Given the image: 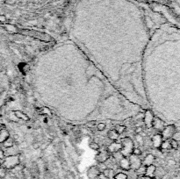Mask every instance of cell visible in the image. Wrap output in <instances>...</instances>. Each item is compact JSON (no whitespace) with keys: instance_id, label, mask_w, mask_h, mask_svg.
<instances>
[{"instance_id":"8d00e7d4","label":"cell","mask_w":180,"mask_h":179,"mask_svg":"<svg viewBox=\"0 0 180 179\" xmlns=\"http://www.w3.org/2000/svg\"><path fill=\"white\" fill-rule=\"evenodd\" d=\"M133 155H135V156H141V155H142V151H141V149H134V150H133Z\"/></svg>"},{"instance_id":"f6af8a7d","label":"cell","mask_w":180,"mask_h":179,"mask_svg":"<svg viewBox=\"0 0 180 179\" xmlns=\"http://www.w3.org/2000/svg\"><path fill=\"white\" fill-rule=\"evenodd\" d=\"M2 161H3V160L0 159V167H2Z\"/></svg>"},{"instance_id":"1f68e13d","label":"cell","mask_w":180,"mask_h":179,"mask_svg":"<svg viewBox=\"0 0 180 179\" xmlns=\"http://www.w3.org/2000/svg\"><path fill=\"white\" fill-rule=\"evenodd\" d=\"M170 142H171V149H178V148H179V142H177V141L171 139V140H170Z\"/></svg>"},{"instance_id":"9a60e30c","label":"cell","mask_w":180,"mask_h":179,"mask_svg":"<svg viewBox=\"0 0 180 179\" xmlns=\"http://www.w3.org/2000/svg\"><path fill=\"white\" fill-rule=\"evenodd\" d=\"M156 171H157V167H156L154 164L150 165V166L146 167V173H145V176H146V177H149V178H155Z\"/></svg>"},{"instance_id":"44dd1931","label":"cell","mask_w":180,"mask_h":179,"mask_svg":"<svg viewBox=\"0 0 180 179\" xmlns=\"http://www.w3.org/2000/svg\"><path fill=\"white\" fill-rule=\"evenodd\" d=\"M103 173L106 176V178L108 179H113L114 178V176H115V172L113 169H110V168H107L106 170H105L103 171Z\"/></svg>"},{"instance_id":"3957f363","label":"cell","mask_w":180,"mask_h":179,"mask_svg":"<svg viewBox=\"0 0 180 179\" xmlns=\"http://www.w3.org/2000/svg\"><path fill=\"white\" fill-rule=\"evenodd\" d=\"M120 143L122 145V149L120 150V152L123 155V156L128 157L129 156H131L133 154V150L135 149L133 141L128 137H125L121 140Z\"/></svg>"},{"instance_id":"60d3db41","label":"cell","mask_w":180,"mask_h":179,"mask_svg":"<svg viewBox=\"0 0 180 179\" xmlns=\"http://www.w3.org/2000/svg\"><path fill=\"white\" fill-rule=\"evenodd\" d=\"M4 158V150H3V149L0 147V159L1 160H3Z\"/></svg>"},{"instance_id":"e575fe53","label":"cell","mask_w":180,"mask_h":179,"mask_svg":"<svg viewBox=\"0 0 180 179\" xmlns=\"http://www.w3.org/2000/svg\"><path fill=\"white\" fill-rule=\"evenodd\" d=\"M135 139H136V141L140 143V145H143L144 141H143V139H142V137L141 134H135Z\"/></svg>"},{"instance_id":"8fae6325","label":"cell","mask_w":180,"mask_h":179,"mask_svg":"<svg viewBox=\"0 0 180 179\" xmlns=\"http://www.w3.org/2000/svg\"><path fill=\"white\" fill-rule=\"evenodd\" d=\"M99 173L100 172L98 170L97 166H92L87 171V176L90 179H98Z\"/></svg>"},{"instance_id":"d590c367","label":"cell","mask_w":180,"mask_h":179,"mask_svg":"<svg viewBox=\"0 0 180 179\" xmlns=\"http://www.w3.org/2000/svg\"><path fill=\"white\" fill-rule=\"evenodd\" d=\"M171 139H173V140H175L177 142H180V132H177L176 131Z\"/></svg>"},{"instance_id":"f546056e","label":"cell","mask_w":180,"mask_h":179,"mask_svg":"<svg viewBox=\"0 0 180 179\" xmlns=\"http://www.w3.org/2000/svg\"><path fill=\"white\" fill-rule=\"evenodd\" d=\"M113 179H128V177H127V174H126V173H124V172H119V173L115 174L114 178Z\"/></svg>"},{"instance_id":"2e32d148","label":"cell","mask_w":180,"mask_h":179,"mask_svg":"<svg viewBox=\"0 0 180 179\" xmlns=\"http://www.w3.org/2000/svg\"><path fill=\"white\" fill-rule=\"evenodd\" d=\"M107 137L110 141H113V142H117L120 138V134L117 133V131L115 129H112V130H109L108 133H107Z\"/></svg>"},{"instance_id":"d4e9b609","label":"cell","mask_w":180,"mask_h":179,"mask_svg":"<svg viewBox=\"0 0 180 179\" xmlns=\"http://www.w3.org/2000/svg\"><path fill=\"white\" fill-rule=\"evenodd\" d=\"M112 156H113V160H116L117 162H120L124 156H123V155L121 154V152L120 151V152H116V153H113V154H112Z\"/></svg>"},{"instance_id":"4fadbf2b","label":"cell","mask_w":180,"mask_h":179,"mask_svg":"<svg viewBox=\"0 0 180 179\" xmlns=\"http://www.w3.org/2000/svg\"><path fill=\"white\" fill-rule=\"evenodd\" d=\"M4 150V156H16V155H18L19 151L18 149H17V147L14 145L11 148H8V149H3Z\"/></svg>"},{"instance_id":"7a4b0ae2","label":"cell","mask_w":180,"mask_h":179,"mask_svg":"<svg viewBox=\"0 0 180 179\" xmlns=\"http://www.w3.org/2000/svg\"><path fill=\"white\" fill-rule=\"evenodd\" d=\"M20 164L18 155L16 156H4V158L2 161V167L5 168L6 170H12L15 169L17 166Z\"/></svg>"},{"instance_id":"5b68a950","label":"cell","mask_w":180,"mask_h":179,"mask_svg":"<svg viewBox=\"0 0 180 179\" xmlns=\"http://www.w3.org/2000/svg\"><path fill=\"white\" fill-rule=\"evenodd\" d=\"M128 160L130 163V168L131 170L136 171L142 165V160L140 158V156H135V155H131L128 156Z\"/></svg>"},{"instance_id":"ab89813d","label":"cell","mask_w":180,"mask_h":179,"mask_svg":"<svg viewBox=\"0 0 180 179\" xmlns=\"http://www.w3.org/2000/svg\"><path fill=\"white\" fill-rule=\"evenodd\" d=\"M88 127H90V128H92V127H94L95 126H96V122L95 121H91V122H90V123H88Z\"/></svg>"},{"instance_id":"bcb514c9","label":"cell","mask_w":180,"mask_h":179,"mask_svg":"<svg viewBox=\"0 0 180 179\" xmlns=\"http://www.w3.org/2000/svg\"><path fill=\"white\" fill-rule=\"evenodd\" d=\"M137 179H142V177H138V178H137Z\"/></svg>"},{"instance_id":"4dcf8cb0","label":"cell","mask_w":180,"mask_h":179,"mask_svg":"<svg viewBox=\"0 0 180 179\" xmlns=\"http://www.w3.org/2000/svg\"><path fill=\"white\" fill-rule=\"evenodd\" d=\"M145 21H146V25L149 27V28H151L152 26H153V25H154V23H153V21H152V19L150 18V17H146L145 18Z\"/></svg>"},{"instance_id":"83f0119b","label":"cell","mask_w":180,"mask_h":179,"mask_svg":"<svg viewBox=\"0 0 180 179\" xmlns=\"http://www.w3.org/2000/svg\"><path fill=\"white\" fill-rule=\"evenodd\" d=\"M90 148L92 149V150H95V151H99L100 149V146L98 142H91L90 143Z\"/></svg>"},{"instance_id":"ac0fdd59","label":"cell","mask_w":180,"mask_h":179,"mask_svg":"<svg viewBox=\"0 0 180 179\" xmlns=\"http://www.w3.org/2000/svg\"><path fill=\"white\" fill-rule=\"evenodd\" d=\"M9 137H10V134H9L8 130L5 129V127L3 128V129L0 131V144H2V143H3L7 138H9Z\"/></svg>"},{"instance_id":"484cf974","label":"cell","mask_w":180,"mask_h":179,"mask_svg":"<svg viewBox=\"0 0 180 179\" xmlns=\"http://www.w3.org/2000/svg\"><path fill=\"white\" fill-rule=\"evenodd\" d=\"M116 131H117V133L119 134H123L125 131H126V127L124 126V125H118V126H116L115 127V128H114Z\"/></svg>"},{"instance_id":"ffe728a7","label":"cell","mask_w":180,"mask_h":179,"mask_svg":"<svg viewBox=\"0 0 180 179\" xmlns=\"http://www.w3.org/2000/svg\"><path fill=\"white\" fill-rule=\"evenodd\" d=\"M2 145H3V148H4V149L11 148V147L14 146V140H13L11 137H9V138H7V139L2 143Z\"/></svg>"},{"instance_id":"7c38bea8","label":"cell","mask_w":180,"mask_h":179,"mask_svg":"<svg viewBox=\"0 0 180 179\" xmlns=\"http://www.w3.org/2000/svg\"><path fill=\"white\" fill-rule=\"evenodd\" d=\"M119 165H120V168L125 171H129L131 168H130V163H129V160H128V157H123L120 162H119Z\"/></svg>"},{"instance_id":"7bdbcfd3","label":"cell","mask_w":180,"mask_h":179,"mask_svg":"<svg viewBox=\"0 0 180 179\" xmlns=\"http://www.w3.org/2000/svg\"><path fill=\"white\" fill-rule=\"evenodd\" d=\"M142 179H157V178H149V177L144 176V177H142Z\"/></svg>"},{"instance_id":"277c9868","label":"cell","mask_w":180,"mask_h":179,"mask_svg":"<svg viewBox=\"0 0 180 179\" xmlns=\"http://www.w3.org/2000/svg\"><path fill=\"white\" fill-rule=\"evenodd\" d=\"M176 132V127L173 126V125H171V126H167V127H164V128L162 130V133H161V135L163 137V140H171L173 136V134H175Z\"/></svg>"},{"instance_id":"6da1fadb","label":"cell","mask_w":180,"mask_h":179,"mask_svg":"<svg viewBox=\"0 0 180 179\" xmlns=\"http://www.w3.org/2000/svg\"><path fill=\"white\" fill-rule=\"evenodd\" d=\"M19 33L23 35H26L29 37H33L35 39H39L40 40L43 41H47V42H50L53 41V38L48 35L46 33L43 32H40V31H36V30H29V29H19Z\"/></svg>"},{"instance_id":"d6a6232c","label":"cell","mask_w":180,"mask_h":179,"mask_svg":"<svg viewBox=\"0 0 180 179\" xmlns=\"http://www.w3.org/2000/svg\"><path fill=\"white\" fill-rule=\"evenodd\" d=\"M97 129H98V131H99V132H101V131H104L105 129H106V123H99L97 126Z\"/></svg>"},{"instance_id":"4316f807","label":"cell","mask_w":180,"mask_h":179,"mask_svg":"<svg viewBox=\"0 0 180 179\" xmlns=\"http://www.w3.org/2000/svg\"><path fill=\"white\" fill-rule=\"evenodd\" d=\"M19 69H20V71L24 74H26V72L28 71V69H29V66L26 64V63H20L19 64Z\"/></svg>"},{"instance_id":"cb8c5ba5","label":"cell","mask_w":180,"mask_h":179,"mask_svg":"<svg viewBox=\"0 0 180 179\" xmlns=\"http://www.w3.org/2000/svg\"><path fill=\"white\" fill-rule=\"evenodd\" d=\"M136 173L138 175V177H144L145 176V173H146V167L142 165L139 169H137L136 171Z\"/></svg>"},{"instance_id":"74e56055","label":"cell","mask_w":180,"mask_h":179,"mask_svg":"<svg viewBox=\"0 0 180 179\" xmlns=\"http://www.w3.org/2000/svg\"><path fill=\"white\" fill-rule=\"evenodd\" d=\"M43 111H42V114H48V115H51L52 113H51V112L49 111V109H47V108H43L42 109Z\"/></svg>"},{"instance_id":"9c48e42d","label":"cell","mask_w":180,"mask_h":179,"mask_svg":"<svg viewBox=\"0 0 180 179\" xmlns=\"http://www.w3.org/2000/svg\"><path fill=\"white\" fill-rule=\"evenodd\" d=\"M164 127H165L164 122L161 119H159L157 117H154L153 122H152V127H154L156 130L162 131L164 128Z\"/></svg>"},{"instance_id":"30bf717a","label":"cell","mask_w":180,"mask_h":179,"mask_svg":"<svg viewBox=\"0 0 180 179\" xmlns=\"http://www.w3.org/2000/svg\"><path fill=\"white\" fill-rule=\"evenodd\" d=\"M163 137L160 134H155L152 139H151V143H152V146L156 149H158L161 147V144L163 142Z\"/></svg>"},{"instance_id":"7402d4cb","label":"cell","mask_w":180,"mask_h":179,"mask_svg":"<svg viewBox=\"0 0 180 179\" xmlns=\"http://www.w3.org/2000/svg\"><path fill=\"white\" fill-rule=\"evenodd\" d=\"M126 174H127L128 179H137V178H138L136 171L134 170H131V169L129 171H126Z\"/></svg>"},{"instance_id":"603a6c76","label":"cell","mask_w":180,"mask_h":179,"mask_svg":"<svg viewBox=\"0 0 180 179\" xmlns=\"http://www.w3.org/2000/svg\"><path fill=\"white\" fill-rule=\"evenodd\" d=\"M160 148H161L162 149H171V146L170 140H164V141H163V142H162Z\"/></svg>"},{"instance_id":"8992f818","label":"cell","mask_w":180,"mask_h":179,"mask_svg":"<svg viewBox=\"0 0 180 179\" xmlns=\"http://www.w3.org/2000/svg\"><path fill=\"white\" fill-rule=\"evenodd\" d=\"M121 149H122V145H121L120 142H113L106 148L107 151L111 155L113 154V153H116V152H120L121 150Z\"/></svg>"},{"instance_id":"ee69618b","label":"cell","mask_w":180,"mask_h":179,"mask_svg":"<svg viewBox=\"0 0 180 179\" xmlns=\"http://www.w3.org/2000/svg\"><path fill=\"white\" fill-rule=\"evenodd\" d=\"M3 128H4V125H3L2 123H0V131H1V130H2Z\"/></svg>"},{"instance_id":"f35d334b","label":"cell","mask_w":180,"mask_h":179,"mask_svg":"<svg viewBox=\"0 0 180 179\" xmlns=\"http://www.w3.org/2000/svg\"><path fill=\"white\" fill-rule=\"evenodd\" d=\"M98 178L99 179H108L107 178H106V176L103 173V172H100L99 174V177H98Z\"/></svg>"},{"instance_id":"e0dca14e","label":"cell","mask_w":180,"mask_h":179,"mask_svg":"<svg viewBox=\"0 0 180 179\" xmlns=\"http://www.w3.org/2000/svg\"><path fill=\"white\" fill-rule=\"evenodd\" d=\"M13 113H14V115L16 116V118L18 120H26V121H28L30 120L29 117L21 111H14Z\"/></svg>"},{"instance_id":"836d02e7","label":"cell","mask_w":180,"mask_h":179,"mask_svg":"<svg viewBox=\"0 0 180 179\" xmlns=\"http://www.w3.org/2000/svg\"><path fill=\"white\" fill-rule=\"evenodd\" d=\"M6 173H7V170L4 167H0V178H5Z\"/></svg>"},{"instance_id":"5bb4252c","label":"cell","mask_w":180,"mask_h":179,"mask_svg":"<svg viewBox=\"0 0 180 179\" xmlns=\"http://www.w3.org/2000/svg\"><path fill=\"white\" fill-rule=\"evenodd\" d=\"M154 162H155V156L152 154H149L142 160V165L145 167H148L150 165H152L154 163Z\"/></svg>"},{"instance_id":"b9f144b4","label":"cell","mask_w":180,"mask_h":179,"mask_svg":"<svg viewBox=\"0 0 180 179\" xmlns=\"http://www.w3.org/2000/svg\"><path fill=\"white\" fill-rule=\"evenodd\" d=\"M142 132V127H137V128L135 129V134H140Z\"/></svg>"},{"instance_id":"d6986e66","label":"cell","mask_w":180,"mask_h":179,"mask_svg":"<svg viewBox=\"0 0 180 179\" xmlns=\"http://www.w3.org/2000/svg\"><path fill=\"white\" fill-rule=\"evenodd\" d=\"M4 28L6 29L7 32L11 33H19V29L17 26H15L13 25H11V24H5L4 25Z\"/></svg>"},{"instance_id":"ba28073f","label":"cell","mask_w":180,"mask_h":179,"mask_svg":"<svg viewBox=\"0 0 180 179\" xmlns=\"http://www.w3.org/2000/svg\"><path fill=\"white\" fill-rule=\"evenodd\" d=\"M153 119H154V115L151 112V111H146L144 115H143V121H144L146 127H148V128L152 127Z\"/></svg>"},{"instance_id":"52a82bcc","label":"cell","mask_w":180,"mask_h":179,"mask_svg":"<svg viewBox=\"0 0 180 179\" xmlns=\"http://www.w3.org/2000/svg\"><path fill=\"white\" fill-rule=\"evenodd\" d=\"M111 156H112V155H111V154L107 151V149H106L100 151V152L97 155L96 159H97L98 163H106V162H107V160L111 157Z\"/></svg>"},{"instance_id":"f1b7e54d","label":"cell","mask_w":180,"mask_h":179,"mask_svg":"<svg viewBox=\"0 0 180 179\" xmlns=\"http://www.w3.org/2000/svg\"><path fill=\"white\" fill-rule=\"evenodd\" d=\"M97 168H98V170L99 171V172H103L105 170L107 169V166H106V163H99Z\"/></svg>"}]
</instances>
